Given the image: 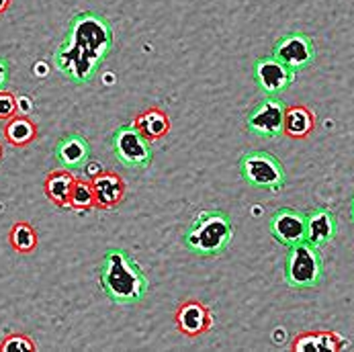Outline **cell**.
Segmentation results:
<instances>
[{"instance_id":"6da1fadb","label":"cell","mask_w":354,"mask_h":352,"mask_svg":"<svg viewBox=\"0 0 354 352\" xmlns=\"http://www.w3.org/2000/svg\"><path fill=\"white\" fill-rule=\"evenodd\" d=\"M113 50V27L93 10L78 12L70 19L66 35L53 53L55 68L72 82H91L106 55Z\"/></svg>"},{"instance_id":"7a4b0ae2","label":"cell","mask_w":354,"mask_h":352,"mask_svg":"<svg viewBox=\"0 0 354 352\" xmlns=\"http://www.w3.org/2000/svg\"><path fill=\"white\" fill-rule=\"evenodd\" d=\"M102 293L117 305H136L150 289V281L129 252L109 248L99 266Z\"/></svg>"},{"instance_id":"3957f363","label":"cell","mask_w":354,"mask_h":352,"mask_svg":"<svg viewBox=\"0 0 354 352\" xmlns=\"http://www.w3.org/2000/svg\"><path fill=\"white\" fill-rule=\"evenodd\" d=\"M234 240L232 217L221 209H207L195 215L183 234L185 248L197 256H219Z\"/></svg>"},{"instance_id":"277c9868","label":"cell","mask_w":354,"mask_h":352,"mask_svg":"<svg viewBox=\"0 0 354 352\" xmlns=\"http://www.w3.org/2000/svg\"><path fill=\"white\" fill-rule=\"evenodd\" d=\"M324 279V260L319 248L307 240L289 246L285 256V281L293 289H311Z\"/></svg>"},{"instance_id":"5b68a950","label":"cell","mask_w":354,"mask_h":352,"mask_svg":"<svg viewBox=\"0 0 354 352\" xmlns=\"http://www.w3.org/2000/svg\"><path fill=\"white\" fill-rule=\"evenodd\" d=\"M242 178L262 191H281L287 183L285 168L277 156L266 150H250L240 158Z\"/></svg>"},{"instance_id":"8992f818","label":"cell","mask_w":354,"mask_h":352,"mask_svg":"<svg viewBox=\"0 0 354 352\" xmlns=\"http://www.w3.org/2000/svg\"><path fill=\"white\" fill-rule=\"evenodd\" d=\"M111 148H113L115 158L127 168L142 170L152 164V146L136 123L117 127L111 136Z\"/></svg>"},{"instance_id":"52a82bcc","label":"cell","mask_w":354,"mask_h":352,"mask_svg":"<svg viewBox=\"0 0 354 352\" xmlns=\"http://www.w3.org/2000/svg\"><path fill=\"white\" fill-rule=\"evenodd\" d=\"M287 104L274 95H266L260 102H256L246 117V129L260 138H279L285 125Z\"/></svg>"},{"instance_id":"ba28073f","label":"cell","mask_w":354,"mask_h":352,"mask_svg":"<svg viewBox=\"0 0 354 352\" xmlns=\"http://www.w3.org/2000/svg\"><path fill=\"white\" fill-rule=\"evenodd\" d=\"M254 82L264 95L279 97L295 82V70L279 62L274 55L260 57L254 64Z\"/></svg>"},{"instance_id":"9c48e42d","label":"cell","mask_w":354,"mask_h":352,"mask_svg":"<svg viewBox=\"0 0 354 352\" xmlns=\"http://www.w3.org/2000/svg\"><path fill=\"white\" fill-rule=\"evenodd\" d=\"M272 55L297 72L315 62V46L309 35L293 31V33H287L277 39V44L272 48Z\"/></svg>"},{"instance_id":"30bf717a","label":"cell","mask_w":354,"mask_h":352,"mask_svg":"<svg viewBox=\"0 0 354 352\" xmlns=\"http://www.w3.org/2000/svg\"><path fill=\"white\" fill-rule=\"evenodd\" d=\"M268 230L270 236L287 248L299 244L305 240V213L291 207H281L270 215Z\"/></svg>"},{"instance_id":"8fae6325","label":"cell","mask_w":354,"mask_h":352,"mask_svg":"<svg viewBox=\"0 0 354 352\" xmlns=\"http://www.w3.org/2000/svg\"><path fill=\"white\" fill-rule=\"evenodd\" d=\"M338 234L336 215L326 207H315L305 213V240L317 248L330 244Z\"/></svg>"},{"instance_id":"7c38bea8","label":"cell","mask_w":354,"mask_h":352,"mask_svg":"<svg viewBox=\"0 0 354 352\" xmlns=\"http://www.w3.org/2000/svg\"><path fill=\"white\" fill-rule=\"evenodd\" d=\"M53 156L62 168L80 170L91 160V144L80 133H68L55 144Z\"/></svg>"},{"instance_id":"4fadbf2b","label":"cell","mask_w":354,"mask_h":352,"mask_svg":"<svg viewBox=\"0 0 354 352\" xmlns=\"http://www.w3.org/2000/svg\"><path fill=\"white\" fill-rule=\"evenodd\" d=\"M176 328L185 336H201L213 326L211 311L199 302H185L176 309Z\"/></svg>"},{"instance_id":"5bb4252c","label":"cell","mask_w":354,"mask_h":352,"mask_svg":"<svg viewBox=\"0 0 354 352\" xmlns=\"http://www.w3.org/2000/svg\"><path fill=\"white\" fill-rule=\"evenodd\" d=\"M93 189H95V197H97V207H101V209L117 207L125 195V183L115 172H101L93 180Z\"/></svg>"},{"instance_id":"9a60e30c","label":"cell","mask_w":354,"mask_h":352,"mask_svg":"<svg viewBox=\"0 0 354 352\" xmlns=\"http://www.w3.org/2000/svg\"><path fill=\"white\" fill-rule=\"evenodd\" d=\"M351 346V342L346 338H342L336 332H304L293 340V351H342Z\"/></svg>"},{"instance_id":"2e32d148","label":"cell","mask_w":354,"mask_h":352,"mask_svg":"<svg viewBox=\"0 0 354 352\" xmlns=\"http://www.w3.org/2000/svg\"><path fill=\"white\" fill-rule=\"evenodd\" d=\"M76 178L72 176V172L68 168L64 170H53L48 174L46 178V195L51 203L64 207V205H70V193H72V187H74Z\"/></svg>"},{"instance_id":"e0dca14e","label":"cell","mask_w":354,"mask_h":352,"mask_svg":"<svg viewBox=\"0 0 354 352\" xmlns=\"http://www.w3.org/2000/svg\"><path fill=\"white\" fill-rule=\"evenodd\" d=\"M313 125H315V119L309 109H305L301 104L287 106L283 133H287L289 138H305L313 131Z\"/></svg>"},{"instance_id":"ac0fdd59","label":"cell","mask_w":354,"mask_h":352,"mask_svg":"<svg viewBox=\"0 0 354 352\" xmlns=\"http://www.w3.org/2000/svg\"><path fill=\"white\" fill-rule=\"evenodd\" d=\"M4 138L8 144L23 148L37 138V125L27 117H10V121L4 125Z\"/></svg>"},{"instance_id":"d6986e66","label":"cell","mask_w":354,"mask_h":352,"mask_svg":"<svg viewBox=\"0 0 354 352\" xmlns=\"http://www.w3.org/2000/svg\"><path fill=\"white\" fill-rule=\"evenodd\" d=\"M136 125L142 129V133L148 138V140H160L168 133L170 129V121L166 117V113L158 111V109H150L146 111L144 115H140L136 119Z\"/></svg>"},{"instance_id":"ffe728a7","label":"cell","mask_w":354,"mask_h":352,"mask_svg":"<svg viewBox=\"0 0 354 352\" xmlns=\"http://www.w3.org/2000/svg\"><path fill=\"white\" fill-rule=\"evenodd\" d=\"M10 246L21 254H29L37 248V232L29 223H15L8 236Z\"/></svg>"},{"instance_id":"44dd1931","label":"cell","mask_w":354,"mask_h":352,"mask_svg":"<svg viewBox=\"0 0 354 352\" xmlns=\"http://www.w3.org/2000/svg\"><path fill=\"white\" fill-rule=\"evenodd\" d=\"M95 205H97V197H95L93 185L76 180L74 187H72V193H70V207L78 209V211H84V209H91Z\"/></svg>"},{"instance_id":"7402d4cb","label":"cell","mask_w":354,"mask_h":352,"mask_svg":"<svg viewBox=\"0 0 354 352\" xmlns=\"http://www.w3.org/2000/svg\"><path fill=\"white\" fill-rule=\"evenodd\" d=\"M0 351L2 352H25V351H35V342L31 338H27L25 334H10L2 340L0 344Z\"/></svg>"},{"instance_id":"603a6c76","label":"cell","mask_w":354,"mask_h":352,"mask_svg":"<svg viewBox=\"0 0 354 352\" xmlns=\"http://www.w3.org/2000/svg\"><path fill=\"white\" fill-rule=\"evenodd\" d=\"M17 113V99L8 91H0V119H10Z\"/></svg>"},{"instance_id":"cb8c5ba5","label":"cell","mask_w":354,"mask_h":352,"mask_svg":"<svg viewBox=\"0 0 354 352\" xmlns=\"http://www.w3.org/2000/svg\"><path fill=\"white\" fill-rule=\"evenodd\" d=\"M8 76H10V64L6 57H0V91H4L6 82H8Z\"/></svg>"},{"instance_id":"d4e9b609","label":"cell","mask_w":354,"mask_h":352,"mask_svg":"<svg viewBox=\"0 0 354 352\" xmlns=\"http://www.w3.org/2000/svg\"><path fill=\"white\" fill-rule=\"evenodd\" d=\"M10 2H12V0H0V15L10 6Z\"/></svg>"},{"instance_id":"484cf974","label":"cell","mask_w":354,"mask_h":352,"mask_svg":"<svg viewBox=\"0 0 354 352\" xmlns=\"http://www.w3.org/2000/svg\"><path fill=\"white\" fill-rule=\"evenodd\" d=\"M348 215H351V221L354 223V193L353 197H351V207H348Z\"/></svg>"},{"instance_id":"4316f807","label":"cell","mask_w":354,"mask_h":352,"mask_svg":"<svg viewBox=\"0 0 354 352\" xmlns=\"http://www.w3.org/2000/svg\"><path fill=\"white\" fill-rule=\"evenodd\" d=\"M0 160H2V146H0Z\"/></svg>"}]
</instances>
